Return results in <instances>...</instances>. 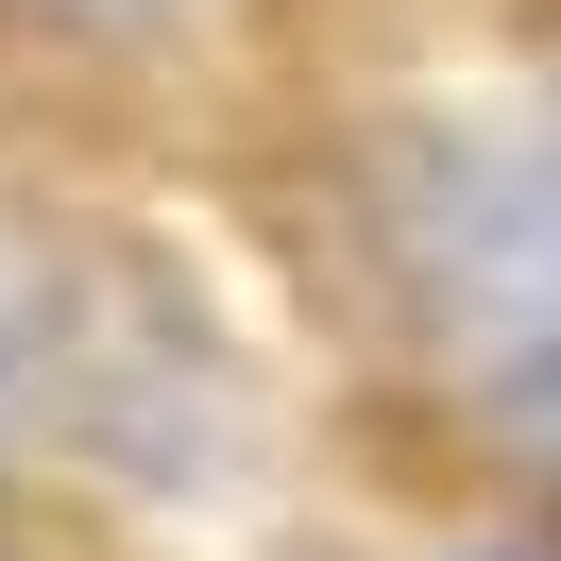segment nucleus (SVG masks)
Listing matches in <instances>:
<instances>
[{
    "mask_svg": "<svg viewBox=\"0 0 561 561\" xmlns=\"http://www.w3.org/2000/svg\"><path fill=\"white\" fill-rule=\"evenodd\" d=\"M391 289L493 409H561V137L527 119H425L375 187Z\"/></svg>",
    "mask_w": 561,
    "mask_h": 561,
    "instance_id": "f257e3e1",
    "label": "nucleus"
},
{
    "mask_svg": "<svg viewBox=\"0 0 561 561\" xmlns=\"http://www.w3.org/2000/svg\"><path fill=\"white\" fill-rule=\"evenodd\" d=\"M0 18H35V35H153L171 0H0Z\"/></svg>",
    "mask_w": 561,
    "mask_h": 561,
    "instance_id": "f03ea898",
    "label": "nucleus"
},
{
    "mask_svg": "<svg viewBox=\"0 0 561 561\" xmlns=\"http://www.w3.org/2000/svg\"><path fill=\"white\" fill-rule=\"evenodd\" d=\"M0 443H18V323H0Z\"/></svg>",
    "mask_w": 561,
    "mask_h": 561,
    "instance_id": "7ed1b4c3",
    "label": "nucleus"
},
{
    "mask_svg": "<svg viewBox=\"0 0 561 561\" xmlns=\"http://www.w3.org/2000/svg\"><path fill=\"white\" fill-rule=\"evenodd\" d=\"M459 561H561V545H459Z\"/></svg>",
    "mask_w": 561,
    "mask_h": 561,
    "instance_id": "20e7f679",
    "label": "nucleus"
},
{
    "mask_svg": "<svg viewBox=\"0 0 561 561\" xmlns=\"http://www.w3.org/2000/svg\"><path fill=\"white\" fill-rule=\"evenodd\" d=\"M527 425H545V443H561V409H527Z\"/></svg>",
    "mask_w": 561,
    "mask_h": 561,
    "instance_id": "39448f33",
    "label": "nucleus"
}]
</instances>
